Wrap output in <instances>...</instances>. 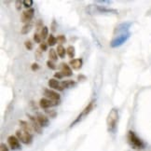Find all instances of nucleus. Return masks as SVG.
<instances>
[{
    "mask_svg": "<svg viewBox=\"0 0 151 151\" xmlns=\"http://www.w3.org/2000/svg\"><path fill=\"white\" fill-rule=\"evenodd\" d=\"M119 119V110L117 108H112L106 118V125L108 132H114L117 127V122Z\"/></svg>",
    "mask_w": 151,
    "mask_h": 151,
    "instance_id": "obj_1",
    "label": "nucleus"
},
{
    "mask_svg": "<svg viewBox=\"0 0 151 151\" xmlns=\"http://www.w3.org/2000/svg\"><path fill=\"white\" fill-rule=\"evenodd\" d=\"M128 140H129L130 144L134 148H138V149L145 148V143L132 131H129V132H128Z\"/></svg>",
    "mask_w": 151,
    "mask_h": 151,
    "instance_id": "obj_2",
    "label": "nucleus"
},
{
    "mask_svg": "<svg viewBox=\"0 0 151 151\" xmlns=\"http://www.w3.org/2000/svg\"><path fill=\"white\" fill-rule=\"evenodd\" d=\"M93 107H94V102L93 101H91L88 106H87L84 109H83V111L81 112L78 116V118L76 119L73 122L71 123V125H70V127H73L74 125H76L78 122H79V121L82 119L83 118H85V117H87V115H89L91 111H92V109H93Z\"/></svg>",
    "mask_w": 151,
    "mask_h": 151,
    "instance_id": "obj_3",
    "label": "nucleus"
},
{
    "mask_svg": "<svg viewBox=\"0 0 151 151\" xmlns=\"http://www.w3.org/2000/svg\"><path fill=\"white\" fill-rule=\"evenodd\" d=\"M16 136L19 140L25 145H30L33 142V134L28 133L22 130H18L16 132Z\"/></svg>",
    "mask_w": 151,
    "mask_h": 151,
    "instance_id": "obj_4",
    "label": "nucleus"
},
{
    "mask_svg": "<svg viewBox=\"0 0 151 151\" xmlns=\"http://www.w3.org/2000/svg\"><path fill=\"white\" fill-rule=\"evenodd\" d=\"M130 37V33H122L121 35H119V37H117L116 38H114L111 43H110V46L112 48H117L119 47V46L123 45L128 39Z\"/></svg>",
    "mask_w": 151,
    "mask_h": 151,
    "instance_id": "obj_5",
    "label": "nucleus"
},
{
    "mask_svg": "<svg viewBox=\"0 0 151 151\" xmlns=\"http://www.w3.org/2000/svg\"><path fill=\"white\" fill-rule=\"evenodd\" d=\"M8 144H9V146L10 147V148L12 150H18V149L21 148L20 140L17 138V136H13V135L9 136Z\"/></svg>",
    "mask_w": 151,
    "mask_h": 151,
    "instance_id": "obj_6",
    "label": "nucleus"
},
{
    "mask_svg": "<svg viewBox=\"0 0 151 151\" xmlns=\"http://www.w3.org/2000/svg\"><path fill=\"white\" fill-rule=\"evenodd\" d=\"M44 95L47 97V99H50L51 101L60 102V99H61V96L58 92H56L54 91H51V90H49V89H46L44 91Z\"/></svg>",
    "mask_w": 151,
    "mask_h": 151,
    "instance_id": "obj_7",
    "label": "nucleus"
},
{
    "mask_svg": "<svg viewBox=\"0 0 151 151\" xmlns=\"http://www.w3.org/2000/svg\"><path fill=\"white\" fill-rule=\"evenodd\" d=\"M34 13H35V9H27V10L24 11V12L22 13V16H21V21L22 22L28 24V22L33 19Z\"/></svg>",
    "mask_w": 151,
    "mask_h": 151,
    "instance_id": "obj_8",
    "label": "nucleus"
},
{
    "mask_svg": "<svg viewBox=\"0 0 151 151\" xmlns=\"http://www.w3.org/2000/svg\"><path fill=\"white\" fill-rule=\"evenodd\" d=\"M28 118H29V120H30V124L33 128V130L37 132V133H41L42 132V127L40 126V124L38 123L37 119L34 117V116H31V115H27Z\"/></svg>",
    "mask_w": 151,
    "mask_h": 151,
    "instance_id": "obj_9",
    "label": "nucleus"
},
{
    "mask_svg": "<svg viewBox=\"0 0 151 151\" xmlns=\"http://www.w3.org/2000/svg\"><path fill=\"white\" fill-rule=\"evenodd\" d=\"M60 102H57V101H51L50 99H47V98H43V99H40L39 101V106H41L44 109H47L52 106H55L57 104H59Z\"/></svg>",
    "mask_w": 151,
    "mask_h": 151,
    "instance_id": "obj_10",
    "label": "nucleus"
},
{
    "mask_svg": "<svg viewBox=\"0 0 151 151\" xmlns=\"http://www.w3.org/2000/svg\"><path fill=\"white\" fill-rule=\"evenodd\" d=\"M37 119L38 121V123L40 124L42 128L43 127H47L49 125V119L47 116H45L42 113H37Z\"/></svg>",
    "mask_w": 151,
    "mask_h": 151,
    "instance_id": "obj_11",
    "label": "nucleus"
},
{
    "mask_svg": "<svg viewBox=\"0 0 151 151\" xmlns=\"http://www.w3.org/2000/svg\"><path fill=\"white\" fill-rule=\"evenodd\" d=\"M61 72L63 75V77H71L73 75V72L71 70L70 66L65 63H61Z\"/></svg>",
    "mask_w": 151,
    "mask_h": 151,
    "instance_id": "obj_12",
    "label": "nucleus"
},
{
    "mask_svg": "<svg viewBox=\"0 0 151 151\" xmlns=\"http://www.w3.org/2000/svg\"><path fill=\"white\" fill-rule=\"evenodd\" d=\"M19 124H20L22 131H24V132H26L28 133H31V134H33V131L34 130H33V128H32L30 123H28L27 121H25V120H20Z\"/></svg>",
    "mask_w": 151,
    "mask_h": 151,
    "instance_id": "obj_13",
    "label": "nucleus"
},
{
    "mask_svg": "<svg viewBox=\"0 0 151 151\" xmlns=\"http://www.w3.org/2000/svg\"><path fill=\"white\" fill-rule=\"evenodd\" d=\"M69 65H70V66L73 69H75V70H79V69L82 67L83 61L82 59H72L69 62Z\"/></svg>",
    "mask_w": 151,
    "mask_h": 151,
    "instance_id": "obj_14",
    "label": "nucleus"
},
{
    "mask_svg": "<svg viewBox=\"0 0 151 151\" xmlns=\"http://www.w3.org/2000/svg\"><path fill=\"white\" fill-rule=\"evenodd\" d=\"M49 86H50V88L54 89V90H58V91H63V90L61 83L55 78H51V79L49 80Z\"/></svg>",
    "mask_w": 151,
    "mask_h": 151,
    "instance_id": "obj_15",
    "label": "nucleus"
},
{
    "mask_svg": "<svg viewBox=\"0 0 151 151\" xmlns=\"http://www.w3.org/2000/svg\"><path fill=\"white\" fill-rule=\"evenodd\" d=\"M32 26H33V24H31V22H28V24H25L24 26H22V30H21L22 35H26V34H28L29 32L31 31Z\"/></svg>",
    "mask_w": 151,
    "mask_h": 151,
    "instance_id": "obj_16",
    "label": "nucleus"
},
{
    "mask_svg": "<svg viewBox=\"0 0 151 151\" xmlns=\"http://www.w3.org/2000/svg\"><path fill=\"white\" fill-rule=\"evenodd\" d=\"M57 53H58V56H59L60 58H65V53H66V50L63 47L62 45H59L57 47Z\"/></svg>",
    "mask_w": 151,
    "mask_h": 151,
    "instance_id": "obj_17",
    "label": "nucleus"
},
{
    "mask_svg": "<svg viewBox=\"0 0 151 151\" xmlns=\"http://www.w3.org/2000/svg\"><path fill=\"white\" fill-rule=\"evenodd\" d=\"M58 53L56 52V50L54 49H50V52H49V58L50 60L52 61V62H55L58 60V57H57Z\"/></svg>",
    "mask_w": 151,
    "mask_h": 151,
    "instance_id": "obj_18",
    "label": "nucleus"
},
{
    "mask_svg": "<svg viewBox=\"0 0 151 151\" xmlns=\"http://www.w3.org/2000/svg\"><path fill=\"white\" fill-rule=\"evenodd\" d=\"M61 85L63 87V89H66V88H70V87H73L76 85V82L73 80H65L61 82Z\"/></svg>",
    "mask_w": 151,
    "mask_h": 151,
    "instance_id": "obj_19",
    "label": "nucleus"
},
{
    "mask_svg": "<svg viewBox=\"0 0 151 151\" xmlns=\"http://www.w3.org/2000/svg\"><path fill=\"white\" fill-rule=\"evenodd\" d=\"M66 52H67L68 56L71 58V60L76 55V50H75V48L73 47V46H69V47L67 48V50H66Z\"/></svg>",
    "mask_w": 151,
    "mask_h": 151,
    "instance_id": "obj_20",
    "label": "nucleus"
},
{
    "mask_svg": "<svg viewBox=\"0 0 151 151\" xmlns=\"http://www.w3.org/2000/svg\"><path fill=\"white\" fill-rule=\"evenodd\" d=\"M97 9L101 11V12H106V13H118V11L117 10H115V9H106V8H104V7H97Z\"/></svg>",
    "mask_w": 151,
    "mask_h": 151,
    "instance_id": "obj_21",
    "label": "nucleus"
},
{
    "mask_svg": "<svg viewBox=\"0 0 151 151\" xmlns=\"http://www.w3.org/2000/svg\"><path fill=\"white\" fill-rule=\"evenodd\" d=\"M48 34H49V29H48V27H47V26H44V27L41 29V34H40V36H41V38H42V39L47 38Z\"/></svg>",
    "mask_w": 151,
    "mask_h": 151,
    "instance_id": "obj_22",
    "label": "nucleus"
},
{
    "mask_svg": "<svg viewBox=\"0 0 151 151\" xmlns=\"http://www.w3.org/2000/svg\"><path fill=\"white\" fill-rule=\"evenodd\" d=\"M56 42H57L56 37H54V36H52V35H50V37L48 38V45L52 47V46H54L56 44Z\"/></svg>",
    "mask_w": 151,
    "mask_h": 151,
    "instance_id": "obj_23",
    "label": "nucleus"
},
{
    "mask_svg": "<svg viewBox=\"0 0 151 151\" xmlns=\"http://www.w3.org/2000/svg\"><path fill=\"white\" fill-rule=\"evenodd\" d=\"M56 40H57V43H59L60 45L66 42V38H65V36H63V35H61V36H59V37H57Z\"/></svg>",
    "mask_w": 151,
    "mask_h": 151,
    "instance_id": "obj_24",
    "label": "nucleus"
},
{
    "mask_svg": "<svg viewBox=\"0 0 151 151\" xmlns=\"http://www.w3.org/2000/svg\"><path fill=\"white\" fill-rule=\"evenodd\" d=\"M41 36H40L39 34H37V33H36L34 35V40H35V42L36 43H40L41 44L42 42H41Z\"/></svg>",
    "mask_w": 151,
    "mask_h": 151,
    "instance_id": "obj_25",
    "label": "nucleus"
},
{
    "mask_svg": "<svg viewBox=\"0 0 151 151\" xmlns=\"http://www.w3.org/2000/svg\"><path fill=\"white\" fill-rule=\"evenodd\" d=\"M47 66L50 68V69H51V70H55L56 69V65H55V63L52 62V61H50V60H49V61H47Z\"/></svg>",
    "mask_w": 151,
    "mask_h": 151,
    "instance_id": "obj_26",
    "label": "nucleus"
},
{
    "mask_svg": "<svg viewBox=\"0 0 151 151\" xmlns=\"http://www.w3.org/2000/svg\"><path fill=\"white\" fill-rule=\"evenodd\" d=\"M24 46L28 50H31L33 49V43L31 42V40H26L24 42Z\"/></svg>",
    "mask_w": 151,
    "mask_h": 151,
    "instance_id": "obj_27",
    "label": "nucleus"
},
{
    "mask_svg": "<svg viewBox=\"0 0 151 151\" xmlns=\"http://www.w3.org/2000/svg\"><path fill=\"white\" fill-rule=\"evenodd\" d=\"M22 4L24 5L25 8H30L33 5V1L32 0H24V1H22Z\"/></svg>",
    "mask_w": 151,
    "mask_h": 151,
    "instance_id": "obj_28",
    "label": "nucleus"
},
{
    "mask_svg": "<svg viewBox=\"0 0 151 151\" xmlns=\"http://www.w3.org/2000/svg\"><path fill=\"white\" fill-rule=\"evenodd\" d=\"M47 49H48V44H47V43L42 42L41 44L39 45V50H41V51H45V50H47Z\"/></svg>",
    "mask_w": 151,
    "mask_h": 151,
    "instance_id": "obj_29",
    "label": "nucleus"
},
{
    "mask_svg": "<svg viewBox=\"0 0 151 151\" xmlns=\"http://www.w3.org/2000/svg\"><path fill=\"white\" fill-rule=\"evenodd\" d=\"M56 27H57V22H56L55 20H53V21H52V22H51V31L55 32L56 31Z\"/></svg>",
    "mask_w": 151,
    "mask_h": 151,
    "instance_id": "obj_30",
    "label": "nucleus"
},
{
    "mask_svg": "<svg viewBox=\"0 0 151 151\" xmlns=\"http://www.w3.org/2000/svg\"><path fill=\"white\" fill-rule=\"evenodd\" d=\"M54 78H57V79H61V78H63V75L62 74V72L60 71V72H57V73H55L54 74Z\"/></svg>",
    "mask_w": 151,
    "mask_h": 151,
    "instance_id": "obj_31",
    "label": "nucleus"
},
{
    "mask_svg": "<svg viewBox=\"0 0 151 151\" xmlns=\"http://www.w3.org/2000/svg\"><path fill=\"white\" fill-rule=\"evenodd\" d=\"M0 151H9L8 147L6 146V145L4 143H2L1 145H0Z\"/></svg>",
    "mask_w": 151,
    "mask_h": 151,
    "instance_id": "obj_32",
    "label": "nucleus"
},
{
    "mask_svg": "<svg viewBox=\"0 0 151 151\" xmlns=\"http://www.w3.org/2000/svg\"><path fill=\"white\" fill-rule=\"evenodd\" d=\"M22 1H19V0H17V1L15 2V4H16V9L17 10H20L21 9V8H22Z\"/></svg>",
    "mask_w": 151,
    "mask_h": 151,
    "instance_id": "obj_33",
    "label": "nucleus"
},
{
    "mask_svg": "<svg viewBox=\"0 0 151 151\" xmlns=\"http://www.w3.org/2000/svg\"><path fill=\"white\" fill-rule=\"evenodd\" d=\"M31 69H32L33 71H37V70H38V69H39V65H37V63H33L32 66H31Z\"/></svg>",
    "mask_w": 151,
    "mask_h": 151,
    "instance_id": "obj_34",
    "label": "nucleus"
},
{
    "mask_svg": "<svg viewBox=\"0 0 151 151\" xmlns=\"http://www.w3.org/2000/svg\"><path fill=\"white\" fill-rule=\"evenodd\" d=\"M46 112H47L50 115V117L54 118L55 116H56V112H54V111H48V110H46Z\"/></svg>",
    "mask_w": 151,
    "mask_h": 151,
    "instance_id": "obj_35",
    "label": "nucleus"
},
{
    "mask_svg": "<svg viewBox=\"0 0 151 151\" xmlns=\"http://www.w3.org/2000/svg\"><path fill=\"white\" fill-rule=\"evenodd\" d=\"M40 50L39 49H37V52H36V55H37V59H40V57H41V55H40Z\"/></svg>",
    "mask_w": 151,
    "mask_h": 151,
    "instance_id": "obj_36",
    "label": "nucleus"
},
{
    "mask_svg": "<svg viewBox=\"0 0 151 151\" xmlns=\"http://www.w3.org/2000/svg\"><path fill=\"white\" fill-rule=\"evenodd\" d=\"M78 80H84V79H86V77L83 75H78Z\"/></svg>",
    "mask_w": 151,
    "mask_h": 151,
    "instance_id": "obj_37",
    "label": "nucleus"
},
{
    "mask_svg": "<svg viewBox=\"0 0 151 151\" xmlns=\"http://www.w3.org/2000/svg\"><path fill=\"white\" fill-rule=\"evenodd\" d=\"M41 25H42V22H41V21H39V22H37V30H39L40 27H41Z\"/></svg>",
    "mask_w": 151,
    "mask_h": 151,
    "instance_id": "obj_38",
    "label": "nucleus"
}]
</instances>
